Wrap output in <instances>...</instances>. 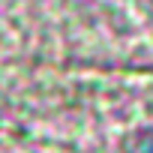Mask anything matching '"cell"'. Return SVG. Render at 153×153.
<instances>
[{
  "instance_id": "6da1fadb",
  "label": "cell",
  "mask_w": 153,
  "mask_h": 153,
  "mask_svg": "<svg viewBox=\"0 0 153 153\" xmlns=\"http://www.w3.org/2000/svg\"><path fill=\"white\" fill-rule=\"evenodd\" d=\"M144 153H153V141H150V147H147V150H144Z\"/></svg>"
}]
</instances>
